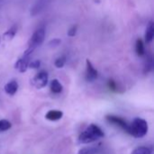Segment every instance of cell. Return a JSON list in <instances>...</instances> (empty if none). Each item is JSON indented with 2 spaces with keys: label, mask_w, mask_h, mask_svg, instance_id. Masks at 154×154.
<instances>
[{
  "label": "cell",
  "mask_w": 154,
  "mask_h": 154,
  "mask_svg": "<svg viewBox=\"0 0 154 154\" xmlns=\"http://www.w3.org/2000/svg\"><path fill=\"white\" fill-rule=\"evenodd\" d=\"M104 136H105V133L101 130L100 127H98L96 124H90L79 136V143L82 144L91 143L99 140L100 138H103Z\"/></svg>",
  "instance_id": "6da1fadb"
},
{
  "label": "cell",
  "mask_w": 154,
  "mask_h": 154,
  "mask_svg": "<svg viewBox=\"0 0 154 154\" xmlns=\"http://www.w3.org/2000/svg\"><path fill=\"white\" fill-rule=\"evenodd\" d=\"M127 133L135 138H143L148 133V123L142 118H135L131 124H129Z\"/></svg>",
  "instance_id": "7a4b0ae2"
},
{
  "label": "cell",
  "mask_w": 154,
  "mask_h": 154,
  "mask_svg": "<svg viewBox=\"0 0 154 154\" xmlns=\"http://www.w3.org/2000/svg\"><path fill=\"white\" fill-rule=\"evenodd\" d=\"M45 38V28L44 26L39 27L31 36L28 42V48L23 53L24 55H31V54L38 47L40 46Z\"/></svg>",
  "instance_id": "3957f363"
},
{
  "label": "cell",
  "mask_w": 154,
  "mask_h": 154,
  "mask_svg": "<svg viewBox=\"0 0 154 154\" xmlns=\"http://www.w3.org/2000/svg\"><path fill=\"white\" fill-rule=\"evenodd\" d=\"M49 75L48 73L45 71H41L38 74H36L33 78L31 80V84L32 86H34L37 89H42L45 87L48 84Z\"/></svg>",
  "instance_id": "277c9868"
},
{
  "label": "cell",
  "mask_w": 154,
  "mask_h": 154,
  "mask_svg": "<svg viewBox=\"0 0 154 154\" xmlns=\"http://www.w3.org/2000/svg\"><path fill=\"white\" fill-rule=\"evenodd\" d=\"M86 64H87V69H86V80L88 82H94L97 76H98V73L97 70L94 67V65L92 64V63L89 61V59H87L86 61Z\"/></svg>",
  "instance_id": "5b68a950"
},
{
  "label": "cell",
  "mask_w": 154,
  "mask_h": 154,
  "mask_svg": "<svg viewBox=\"0 0 154 154\" xmlns=\"http://www.w3.org/2000/svg\"><path fill=\"white\" fill-rule=\"evenodd\" d=\"M29 63H30V55L23 54V56L19 58L14 64V68L20 73H24L28 69Z\"/></svg>",
  "instance_id": "8992f818"
},
{
  "label": "cell",
  "mask_w": 154,
  "mask_h": 154,
  "mask_svg": "<svg viewBox=\"0 0 154 154\" xmlns=\"http://www.w3.org/2000/svg\"><path fill=\"white\" fill-rule=\"evenodd\" d=\"M51 0H36L32 7L31 8V15L34 16L42 13V11L48 5Z\"/></svg>",
  "instance_id": "52a82bcc"
},
{
  "label": "cell",
  "mask_w": 154,
  "mask_h": 154,
  "mask_svg": "<svg viewBox=\"0 0 154 154\" xmlns=\"http://www.w3.org/2000/svg\"><path fill=\"white\" fill-rule=\"evenodd\" d=\"M106 120H107L109 123H113V124H116V125L121 127L123 130H125V131L127 133L129 124H128L124 119H122V118H120V117H117V116H114V115H108V116H106Z\"/></svg>",
  "instance_id": "ba28073f"
},
{
  "label": "cell",
  "mask_w": 154,
  "mask_h": 154,
  "mask_svg": "<svg viewBox=\"0 0 154 154\" xmlns=\"http://www.w3.org/2000/svg\"><path fill=\"white\" fill-rule=\"evenodd\" d=\"M5 93H7L8 95H14L18 90V83L14 80L8 82L4 88Z\"/></svg>",
  "instance_id": "9c48e42d"
},
{
  "label": "cell",
  "mask_w": 154,
  "mask_h": 154,
  "mask_svg": "<svg viewBox=\"0 0 154 154\" xmlns=\"http://www.w3.org/2000/svg\"><path fill=\"white\" fill-rule=\"evenodd\" d=\"M154 36V24L152 21H150L148 25H147V28H146V31H145V42L147 44H150L152 42Z\"/></svg>",
  "instance_id": "30bf717a"
},
{
  "label": "cell",
  "mask_w": 154,
  "mask_h": 154,
  "mask_svg": "<svg viewBox=\"0 0 154 154\" xmlns=\"http://www.w3.org/2000/svg\"><path fill=\"white\" fill-rule=\"evenodd\" d=\"M16 33H17V25H14L3 34V39L5 41H11L15 36Z\"/></svg>",
  "instance_id": "8fae6325"
},
{
  "label": "cell",
  "mask_w": 154,
  "mask_h": 154,
  "mask_svg": "<svg viewBox=\"0 0 154 154\" xmlns=\"http://www.w3.org/2000/svg\"><path fill=\"white\" fill-rule=\"evenodd\" d=\"M63 116V113L60 112V111H57V110H51L49 111L45 117L47 120H50V121H58V120H60Z\"/></svg>",
  "instance_id": "7c38bea8"
},
{
  "label": "cell",
  "mask_w": 154,
  "mask_h": 154,
  "mask_svg": "<svg viewBox=\"0 0 154 154\" xmlns=\"http://www.w3.org/2000/svg\"><path fill=\"white\" fill-rule=\"evenodd\" d=\"M50 88H51V91L53 93H60L62 92V84L59 82V80L57 79H54L51 82V85H50Z\"/></svg>",
  "instance_id": "4fadbf2b"
},
{
  "label": "cell",
  "mask_w": 154,
  "mask_h": 154,
  "mask_svg": "<svg viewBox=\"0 0 154 154\" xmlns=\"http://www.w3.org/2000/svg\"><path fill=\"white\" fill-rule=\"evenodd\" d=\"M99 152V146L85 147L79 151L78 154H97Z\"/></svg>",
  "instance_id": "5bb4252c"
},
{
  "label": "cell",
  "mask_w": 154,
  "mask_h": 154,
  "mask_svg": "<svg viewBox=\"0 0 154 154\" xmlns=\"http://www.w3.org/2000/svg\"><path fill=\"white\" fill-rule=\"evenodd\" d=\"M135 51L136 54L139 56H143L145 54V49H144V44L142 39H137L136 44H135Z\"/></svg>",
  "instance_id": "9a60e30c"
},
{
  "label": "cell",
  "mask_w": 154,
  "mask_h": 154,
  "mask_svg": "<svg viewBox=\"0 0 154 154\" xmlns=\"http://www.w3.org/2000/svg\"><path fill=\"white\" fill-rule=\"evenodd\" d=\"M131 154H152V149L145 146H141L135 148Z\"/></svg>",
  "instance_id": "2e32d148"
},
{
  "label": "cell",
  "mask_w": 154,
  "mask_h": 154,
  "mask_svg": "<svg viewBox=\"0 0 154 154\" xmlns=\"http://www.w3.org/2000/svg\"><path fill=\"white\" fill-rule=\"evenodd\" d=\"M12 124L7 120H0V133L8 131L11 128Z\"/></svg>",
  "instance_id": "e0dca14e"
},
{
  "label": "cell",
  "mask_w": 154,
  "mask_h": 154,
  "mask_svg": "<svg viewBox=\"0 0 154 154\" xmlns=\"http://www.w3.org/2000/svg\"><path fill=\"white\" fill-rule=\"evenodd\" d=\"M65 63H66V56H60L56 59L54 64L57 68H62L65 65Z\"/></svg>",
  "instance_id": "ac0fdd59"
},
{
  "label": "cell",
  "mask_w": 154,
  "mask_h": 154,
  "mask_svg": "<svg viewBox=\"0 0 154 154\" xmlns=\"http://www.w3.org/2000/svg\"><path fill=\"white\" fill-rule=\"evenodd\" d=\"M41 66V61L40 60H33L32 62L29 63L28 68H32V69H38Z\"/></svg>",
  "instance_id": "d6986e66"
},
{
  "label": "cell",
  "mask_w": 154,
  "mask_h": 154,
  "mask_svg": "<svg viewBox=\"0 0 154 154\" xmlns=\"http://www.w3.org/2000/svg\"><path fill=\"white\" fill-rule=\"evenodd\" d=\"M77 30H78V26H77V25H72V26L69 29V31H68V35L70 36V37L75 36L76 34H77Z\"/></svg>",
  "instance_id": "ffe728a7"
},
{
  "label": "cell",
  "mask_w": 154,
  "mask_h": 154,
  "mask_svg": "<svg viewBox=\"0 0 154 154\" xmlns=\"http://www.w3.org/2000/svg\"><path fill=\"white\" fill-rule=\"evenodd\" d=\"M60 44V39H52L49 42V46L51 47H56Z\"/></svg>",
  "instance_id": "44dd1931"
},
{
  "label": "cell",
  "mask_w": 154,
  "mask_h": 154,
  "mask_svg": "<svg viewBox=\"0 0 154 154\" xmlns=\"http://www.w3.org/2000/svg\"><path fill=\"white\" fill-rule=\"evenodd\" d=\"M0 43H1V37H0Z\"/></svg>",
  "instance_id": "7402d4cb"
}]
</instances>
